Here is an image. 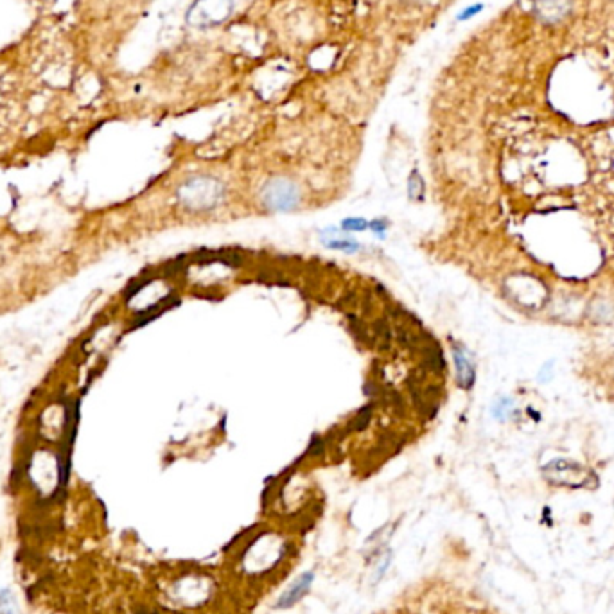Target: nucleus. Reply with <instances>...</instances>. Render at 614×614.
I'll list each match as a JSON object with an SVG mask.
<instances>
[{"instance_id":"nucleus-11","label":"nucleus","mask_w":614,"mask_h":614,"mask_svg":"<svg viewBox=\"0 0 614 614\" xmlns=\"http://www.w3.org/2000/svg\"><path fill=\"white\" fill-rule=\"evenodd\" d=\"M368 421H371V408H365L359 411L358 417H356L354 422H352V426H354V429H363L366 424H368Z\"/></svg>"},{"instance_id":"nucleus-4","label":"nucleus","mask_w":614,"mask_h":614,"mask_svg":"<svg viewBox=\"0 0 614 614\" xmlns=\"http://www.w3.org/2000/svg\"><path fill=\"white\" fill-rule=\"evenodd\" d=\"M313 580H315V575H313V573H303V575L300 577V579L296 580V582L293 584V586L289 587L282 596H280L277 607H279V609H289V607L295 606L296 602H300V600L309 593V589H311Z\"/></svg>"},{"instance_id":"nucleus-9","label":"nucleus","mask_w":614,"mask_h":614,"mask_svg":"<svg viewBox=\"0 0 614 614\" xmlns=\"http://www.w3.org/2000/svg\"><path fill=\"white\" fill-rule=\"evenodd\" d=\"M366 227H368V223H366L365 219H359V217H352V219H345L342 223V229L347 230V232H361V230H365Z\"/></svg>"},{"instance_id":"nucleus-7","label":"nucleus","mask_w":614,"mask_h":614,"mask_svg":"<svg viewBox=\"0 0 614 614\" xmlns=\"http://www.w3.org/2000/svg\"><path fill=\"white\" fill-rule=\"evenodd\" d=\"M514 411H516V402L512 397H500L493 408V415L501 422L508 421L514 415Z\"/></svg>"},{"instance_id":"nucleus-8","label":"nucleus","mask_w":614,"mask_h":614,"mask_svg":"<svg viewBox=\"0 0 614 614\" xmlns=\"http://www.w3.org/2000/svg\"><path fill=\"white\" fill-rule=\"evenodd\" d=\"M0 614H20L15 600L9 593H2V596H0Z\"/></svg>"},{"instance_id":"nucleus-6","label":"nucleus","mask_w":614,"mask_h":614,"mask_svg":"<svg viewBox=\"0 0 614 614\" xmlns=\"http://www.w3.org/2000/svg\"><path fill=\"white\" fill-rule=\"evenodd\" d=\"M570 11V2L567 0H541L539 13L548 22H557L564 18Z\"/></svg>"},{"instance_id":"nucleus-1","label":"nucleus","mask_w":614,"mask_h":614,"mask_svg":"<svg viewBox=\"0 0 614 614\" xmlns=\"http://www.w3.org/2000/svg\"><path fill=\"white\" fill-rule=\"evenodd\" d=\"M543 474L551 485L567 488H584L589 485V478H596L582 464L567 460V458H555L548 462L543 469Z\"/></svg>"},{"instance_id":"nucleus-13","label":"nucleus","mask_w":614,"mask_h":614,"mask_svg":"<svg viewBox=\"0 0 614 614\" xmlns=\"http://www.w3.org/2000/svg\"><path fill=\"white\" fill-rule=\"evenodd\" d=\"M371 229L374 230L375 234H379V236H383V234H385V229H386V223H383V221H372V224H371Z\"/></svg>"},{"instance_id":"nucleus-10","label":"nucleus","mask_w":614,"mask_h":614,"mask_svg":"<svg viewBox=\"0 0 614 614\" xmlns=\"http://www.w3.org/2000/svg\"><path fill=\"white\" fill-rule=\"evenodd\" d=\"M327 246L332 250H343V252H356L359 248V244L354 241H331L327 243Z\"/></svg>"},{"instance_id":"nucleus-2","label":"nucleus","mask_w":614,"mask_h":614,"mask_svg":"<svg viewBox=\"0 0 614 614\" xmlns=\"http://www.w3.org/2000/svg\"><path fill=\"white\" fill-rule=\"evenodd\" d=\"M264 201L268 205V209L289 210L295 209V205L299 203V193L289 181L272 180L264 189Z\"/></svg>"},{"instance_id":"nucleus-3","label":"nucleus","mask_w":614,"mask_h":614,"mask_svg":"<svg viewBox=\"0 0 614 614\" xmlns=\"http://www.w3.org/2000/svg\"><path fill=\"white\" fill-rule=\"evenodd\" d=\"M455 366H457V383L464 390H471L476 383V366L473 359L469 358L465 349L462 345H455L453 349Z\"/></svg>"},{"instance_id":"nucleus-12","label":"nucleus","mask_w":614,"mask_h":614,"mask_svg":"<svg viewBox=\"0 0 614 614\" xmlns=\"http://www.w3.org/2000/svg\"><path fill=\"white\" fill-rule=\"evenodd\" d=\"M551 378H553V365L550 361L543 363L539 374H537V379H539V383H548Z\"/></svg>"},{"instance_id":"nucleus-5","label":"nucleus","mask_w":614,"mask_h":614,"mask_svg":"<svg viewBox=\"0 0 614 614\" xmlns=\"http://www.w3.org/2000/svg\"><path fill=\"white\" fill-rule=\"evenodd\" d=\"M587 313H589V318L593 320V323H613L614 320V303L609 299H603V296H596L593 302L587 307Z\"/></svg>"}]
</instances>
